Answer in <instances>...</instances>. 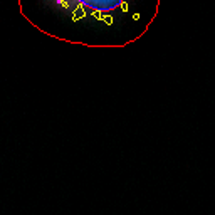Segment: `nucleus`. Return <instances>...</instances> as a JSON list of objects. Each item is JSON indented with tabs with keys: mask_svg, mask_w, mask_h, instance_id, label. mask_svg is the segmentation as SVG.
<instances>
[{
	"mask_svg": "<svg viewBox=\"0 0 215 215\" xmlns=\"http://www.w3.org/2000/svg\"><path fill=\"white\" fill-rule=\"evenodd\" d=\"M135 0H54V5L66 10L74 24L81 20H98L113 27L121 15L131 10Z\"/></svg>",
	"mask_w": 215,
	"mask_h": 215,
	"instance_id": "obj_1",
	"label": "nucleus"
}]
</instances>
